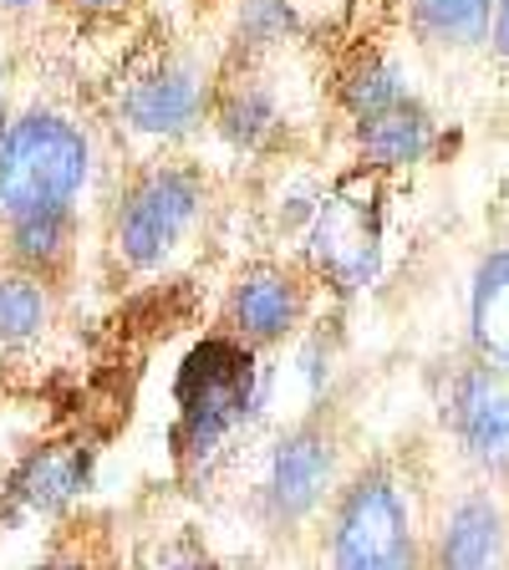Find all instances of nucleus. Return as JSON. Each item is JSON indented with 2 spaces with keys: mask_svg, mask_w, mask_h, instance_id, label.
<instances>
[{
  "mask_svg": "<svg viewBox=\"0 0 509 570\" xmlns=\"http://www.w3.org/2000/svg\"><path fill=\"white\" fill-rule=\"evenodd\" d=\"M261 407V352L229 332L199 342L174 377V423L168 453L178 474H209L214 459L239 439V428Z\"/></svg>",
  "mask_w": 509,
  "mask_h": 570,
  "instance_id": "f257e3e1",
  "label": "nucleus"
},
{
  "mask_svg": "<svg viewBox=\"0 0 509 570\" xmlns=\"http://www.w3.org/2000/svg\"><path fill=\"white\" fill-rule=\"evenodd\" d=\"M92 184V138L57 107H26L0 138V225L77 214Z\"/></svg>",
  "mask_w": 509,
  "mask_h": 570,
  "instance_id": "f03ea898",
  "label": "nucleus"
},
{
  "mask_svg": "<svg viewBox=\"0 0 509 570\" xmlns=\"http://www.w3.org/2000/svg\"><path fill=\"white\" fill-rule=\"evenodd\" d=\"M204 209H209V174L194 158L138 164L107 214V255L133 275L164 271L189 245Z\"/></svg>",
  "mask_w": 509,
  "mask_h": 570,
  "instance_id": "7ed1b4c3",
  "label": "nucleus"
},
{
  "mask_svg": "<svg viewBox=\"0 0 509 570\" xmlns=\"http://www.w3.org/2000/svg\"><path fill=\"white\" fill-rule=\"evenodd\" d=\"M326 570H428L413 494L392 463H362L336 489L326 510Z\"/></svg>",
  "mask_w": 509,
  "mask_h": 570,
  "instance_id": "20e7f679",
  "label": "nucleus"
},
{
  "mask_svg": "<svg viewBox=\"0 0 509 570\" xmlns=\"http://www.w3.org/2000/svg\"><path fill=\"white\" fill-rule=\"evenodd\" d=\"M346 439L332 413H306L271 443L255 484V514L271 534H296L316 514L332 510L346 484Z\"/></svg>",
  "mask_w": 509,
  "mask_h": 570,
  "instance_id": "39448f33",
  "label": "nucleus"
},
{
  "mask_svg": "<svg viewBox=\"0 0 509 570\" xmlns=\"http://www.w3.org/2000/svg\"><path fill=\"white\" fill-rule=\"evenodd\" d=\"M368 164H356L336 189L321 194L316 219L306 229V265L321 285H332L342 296L372 285L382 265V189Z\"/></svg>",
  "mask_w": 509,
  "mask_h": 570,
  "instance_id": "423d86ee",
  "label": "nucleus"
},
{
  "mask_svg": "<svg viewBox=\"0 0 509 570\" xmlns=\"http://www.w3.org/2000/svg\"><path fill=\"white\" fill-rule=\"evenodd\" d=\"M214 77L194 51L158 47L123 77L118 87V118L128 132L148 142H189L214 112Z\"/></svg>",
  "mask_w": 509,
  "mask_h": 570,
  "instance_id": "0eeeda50",
  "label": "nucleus"
},
{
  "mask_svg": "<svg viewBox=\"0 0 509 570\" xmlns=\"http://www.w3.org/2000/svg\"><path fill=\"white\" fill-rule=\"evenodd\" d=\"M316 285L321 281L311 265H285V261L245 265L225 296V332L235 342L255 346V352L285 346L311 321Z\"/></svg>",
  "mask_w": 509,
  "mask_h": 570,
  "instance_id": "6e6552de",
  "label": "nucleus"
},
{
  "mask_svg": "<svg viewBox=\"0 0 509 570\" xmlns=\"http://www.w3.org/2000/svg\"><path fill=\"white\" fill-rule=\"evenodd\" d=\"M443 428L469 469L495 484L509 479V377L479 356H469L443 392Z\"/></svg>",
  "mask_w": 509,
  "mask_h": 570,
  "instance_id": "1a4fd4ad",
  "label": "nucleus"
},
{
  "mask_svg": "<svg viewBox=\"0 0 509 570\" xmlns=\"http://www.w3.org/2000/svg\"><path fill=\"white\" fill-rule=\"evenodd\" d=\"M209 128L235 148V154L265 158L275 154L291 132V107H285L275 77L265 71V57H239L229 67H219L214 77V112Z\"/></svg>",
  "mask_w": 509,
  "mask_h": 570,
  "instance_id": "9d476101",
  "label": "nucleus"
},
{
  "mask_svg": "<svg viewBox=\"0 0 509 570\" xmlns=\"http://www.w3.org/2000/svg\"><path fill=\"white\" fill-rule=\"evenodd\" d=\"M92 479V449L77 439H47L26 449V459L11 469V479L0 484V524H26V520H57L87 494Z\"/></svg>",
  "mask_w": 509,
  "mask_h": 570,
  "instance_id": "9b49d317",
  "label": "nucleus"
},
{
  "mask_svg": "<svg viewBox=\"0 0 509 570\" xmlns=\"http://www.w3.org/2000/svg\"><path fill=\"white\" fill-rule=\"evenodd\" d=\"M509 556V510L499 489L479 484L463 489L449 504L439 534H433V556L428 570H505Z\"/></svg>",
  "mask_w": 509,
  "mask_h": 570,
  "instance_id": "f8f14e48",
  "label": "nucleus"
},
{
  "mask_svg": "<svg viewBox=\"0 0 509 570\" xmlns=\"http://www.w3.org/2000/svg\"><path fill=\"white\" fill-rule=\"evenodd\" d=\"M352 142H356V164H368L372 174H403V168H418L439 148V122L423 107V97L413 92L398 107L378 112V118L352 122Z\"/></svg>",
  "mask_w": 509,
  "mask_h": 570,
  "instance_id": "ddd939ff",
  "label": "nucleus"
},
{
  "mask_svg": "<svg viewBox=\"0 0 509 570\" xmlns=\"http://www.w3.org/2000/svg\"><path fill=\"white\" fill-rule=\"evenodd\" d=\"M469 346L509 377V245H489L469 271Z\"/></svg>",
  "mask_w": 509,
  "mask_h": 570,
  "instance_id": "4468645a",
  "label": "nucleus"
},
{
  "mask_svg": "<svg viewBox=\"0 0 509 570\" xmlns=\"http://www.w3.org/2000/svg\"><path fill=\"white\" fill-rule=\"evenodd\" d=\"M77 255V214H41V219H11L0 225V265L57 285Z\"/></svg>",
  "mask_w": 509,
  "mask_h": 570,
  "instance_id": "2eb2a0df",
  "label": "nucleus"
},
{
  "mask_svg": "<svg viewBox=\"0 0 509 570\" xmlns=\"http://www.w3.org/2000/svg\"><path fill=\"white\" fill-rule=\"evenodd\" d=\"M489 21L495 0H408V31L418 36V47L443 57L489 47Z\"/></svg>",
  "mask_w": 509,
  "mask_h": 570,
  "instance_id": "dca6fc26",
  "label": "nucleus"
},
{
  "mask_svg": "<svg viewBox=\"0 0 509 570\" xmlns=\"http://www.w3.org/2000/svg\"><path fill=\"white\" fill-rule=\"evenodd\" d=\"M403 97H413V82H408L403 61L378 51V47L356 51V57L342 67V77H336V107L346 112V122L378 118V112L398 107Z\"/></svg>",
  "mask_w": 509,
  "mask_h": 570,
  "instance_id": "f3484780",
  "label": "nucleus"
},
{
  "mask_svg": "<svg viewBox=\"0 0 509 570\" xmlns=\"http://www.w3.org/2000/svg\"><path fill=\"white\" fill-rule=\"evenodd\" d=\"M51 316H57V285L0 265V352L36 346L51 332Z\"/></svg>",
  "mask_w": 509,
  "mask_h": 570,
  "instance_id": "a211bd4d",
  "label": "nucleus"
},
{
  "mask_svg": "<svg viewBox=\"0 0 509 570\" xmlns=\"http://www.w3.org/2000/svg\"><path fill=\"white\" fill-rule=\"evenodd\" d=\"M138 570H219V566H214L209 546H204L199 534L174 530V534H164V540H154V550L143 556Z\"/></svg>",
  "mask_w": 509,
  "mask_h": 570,
  "instance_id": "6ab92c4d",
  "label": "nucleus"
},
{
  "mask_svg": "<svg viewBox=\"0 0 509 570\" xmlns=\"http://www.w3.org/2000/svg\"><path fill=\"white\" fill-rule=\"evenodd\" d=\"M77 21H87V26H107V21H123V16L138 6V0H61Z\"/></svg>",
  "mask_w": 509,
  "mask_h": 570,
  "instance_id": "aec40b11",
  "label": "nucleus"
},
{
  "mask_svg": "<svg viewBox=\"0 0 509 570\" xmlns=\"http://www.w3.org/2000/svg\"><path fill=\"white\" fill-rule=\"evenodd\" d=\"M36 570H107V560H102V556H92V550H87L82 540H67V546H57Z\"/></svg>",
  "mask_w": 509,
  "mask_h": 570,
  "instance_id": "412c9836",
  "label": "nucleus"
},
{
  "mask_svg": "<svg viewBox=\"0 0 509 570\" xmlns=\"http://www.w3.org/2000/svg\"><path fill=\"white\" fill-rule=\"evenodd\" d=\"M489 57L509 67V0H495V21H489Z\"/></svg>",
  "mask_w": 509,
  "mask_h": 570,
  "instance_id": "4be33fe9",
  "label": "nucleus"
},
{
  "mask_svg": "<svg viewBox=\"0 0 509 570\" xmlns=\"http://www.w3.org/2000/svg\"><path fill=\"white\" fill-rule=\"evenodd\" d=\"M36 6H41V0H0V11L6 16H31Z\"/></svg>",
  "mask_w": 509,
  "mask_h": 570,
  "instance_id": "5701e85b",
  "label": "nucleus"
},
{
  "mask_svg": "<svg viewBox=\"0 0 509 570\" xmlns=\"http://www.w3.org/2000/svg\"><path fill=\"white\" fill-rule=\"evenodd\" d=\"M11 128V112H6V61H0V138Z\"/></svg>",
  "mask_w": 509,
  "mask_h": 570,
  "instance_id": "b1692460",
  "label": "nucleus"
}]
</instances>
